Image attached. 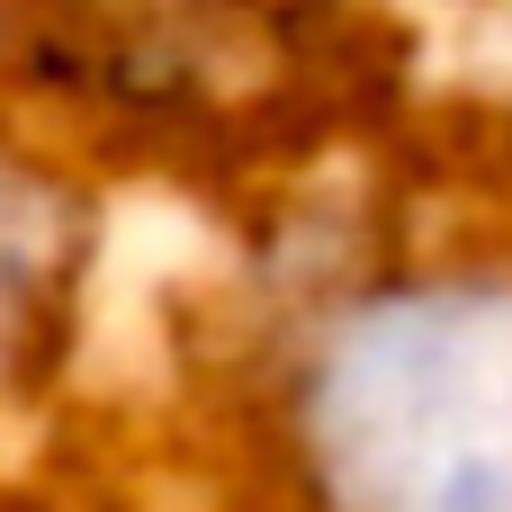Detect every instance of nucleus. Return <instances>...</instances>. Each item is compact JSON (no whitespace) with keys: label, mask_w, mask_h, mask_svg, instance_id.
<instances>
[{"label":"nucleus","mask_w":512,"mask_h":512,"mask_svg":"<svg viewBox=\"0 0 512 512\" xmlns=\"http://www.w3.org/2000/svg\"><path fill=\"white\" fill-rule=\"evenodd\" d=\"M81 252H90V216L63 180V153L0 135V432L72 360Z\"/></svg>","instance_id":"f03ea898"},{"label":"nucleus","mask_w":512,"mask_h":512,"mask_svg":"<svg viewBox=\"0 0 512 512\" xmlns=\"http://www.w3.org/2000/svg\"><path fill=\"white\" fill-rule=\"evenodd\" d=\"M270 441L297 512H512V279L333 288L279 351Z\"/></svg>","instance_id":"f257e3e1"}]
</instances>
